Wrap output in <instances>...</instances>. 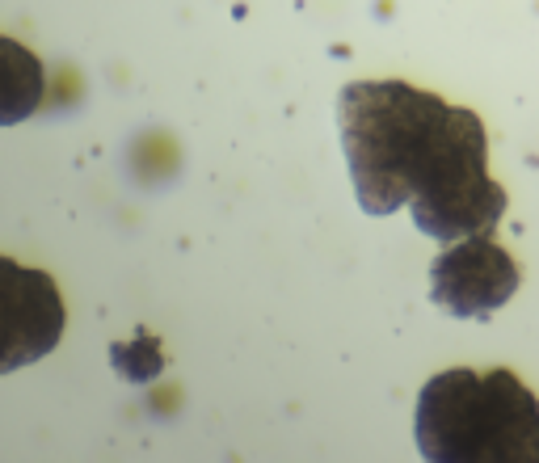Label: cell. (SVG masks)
Listing matches in <instances>:
<instances>
[{"instance_id":"cell-1","label":"cell","mask_w":539,"mask_h":463,"mask_svg":"<svg viewBox=\"0 0 539 463\" xmlns=\"http://www.w3.org/2000/svg\"><path fill=\"white\" fill-rule=\"evenodd\" d=\"M337 127L358 207L392 215L405 203L438 245L493 232L506 190L489 177L485 123L405 80H354L337 97Z\"/></svg>"},{"instance_id":"cell-2","label":"cell","mask_w":539,"mask_h":463,"mask_svg":"<svg viewBox=\"0 0 539 463\" xmlns=\"http://www.w3.org/2000/svg\"><path fill=\"white\" fill-rule=\"evenodd\" d=\"M426 463H539V400L506 367L434 375L413 413Z\"/></svg>"},{"instance_id":"cell-3","label":"cell","mask_w":539,"mask_h":463,"mask_svg":"<svg viewBox=\"0 0 539 463\" xmlns=\"http://www.w3.org/2000/svg\"><path fill=\"white\" fill-rule=\"evenodd\" d=\"M64 299L47 270L0 257V375L47 358L64 337Z\"/></svg>"},{"instance_id":"cell-4","label":"cell","mask_w":539,"mask_h":463,"mask_svg":"<svg viewBox=\"0 0 539 463\" xmlns=\"http://www.w3.org/2000/svg\"><path fill=\"white\" fill-rule=\"evenodd\" d=\"M523 283L514 257L489 232L447 245L430 266V299L459 320H489Z\"/></svg>"},{"instance_id":"cell-5","label":"cell","mask_w":539,"mask_h":463,"mask_svg":"<svg viewBox=\"0 0 539 463\" xmlns=\"http://www.w3.org/2000/svg\"><path fill=\"white\" fill-rule=\"evenodd\" d=\"M47 93L43 64L30 47L0 34V127H17L38 114Z\"/></svg>"}]
</instances>
